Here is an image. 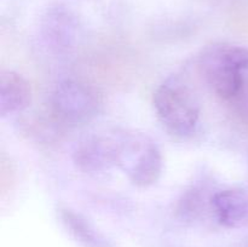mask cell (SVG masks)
Segmentation results:
<instances>
[{
	"label": "cell",
	"mask_w": 248,
	"mask_h": 247,
	"mask_svg": "<svg viewBox=\"0 0 248 247\" xmlns=\"http://www.w3.org/2000/svg\"><path fill=\"white\" fill-rule=\"evenodd\" d=\"M58 218L68 234L82 247H111L89 219L68 207L58 210Z\"/></svg>",
	"instance_id": "obj_9"
},
{
	"label": "cell",
	"mask_w": 248,
	"mask_h": 247,
	"mask_svg": "<svg viewBox=\"0 0 248 247\" xmlns=\"http://www.w3.org/2000/svg\"><path fill=\"white\" fill-rule=\"evenodd\" d=\"M121 131L92 133L82 138L73 152V161L85 173H97L118 167Z\"/></svg>",
	"instance_id": "obj_5"
},
{
	"label": "cell",
	"mask_w": 248,
	"mask_h": 247,
	"mask_svg": "<svg viewBox=\"0 0 248 247\" xmlns=\"http://www.w3.org/2000/svg\"><path fill=\"white\" fill-rule=\"evenodd\" d=\"M31 102L29 82L14 70H4L0 74V116L22 113Z\"/></svg>",
	"instance_id": "obj_8"
},
{
	"label": "cell",
	"mask_w": 248,
	"mask_h": 247,
	"mask_svg": "<svg viewBox=\"0 0 248 247\" xmlns=\"http://www.w3.org/2000/svg\"><path fill=\"white\" fill-rule=\"evenodd\" d=\"M153 104L160 123L178 137H189L200 120V106L186 84L177 77L162 82L153 94Z\"/></svg>",
	"instance_id": "obj_2"
},
{
	"label": "cell",
	"mask_w": 248,
	"mask_h": 247,
	"mask_svg": "<svg viewBox=\"0 0 248 247\" xmlns=\"http://www.w3.org/2000/svg\"><path fill=\"white\" fill-rule=\"evenodd\" d=\"M40 31L44 41L53 50L62 52L78 41L80 24L72 10L64 5H55L46 10L41 18Z\"/></svg>",
	"instance_id": "obj_6"
},
{
	"label": "cell",
	"mask_w": 248,
	"mask_h": 247,
	"mask_svg": "<svg viewBox=\"0 0 248 247\" xmlns=\"http://www.w3.org/2000/svg\"><path fill=\"white\" fill-rule=\"evenodd\" d=\"M210 210L218 224L236 229L248 224V193L240 188H227L212 194Z\"/></svg>",
	"instance_id": "obj_7"
},
{
	"label": "cell",
	"mask_w": 248,
	"mask_h": 247,
	"mask_svg": "<svg viewBox=\"0 0 248 247\" xmlns=\"http://www.w3.org/2000/svg\"><path fill=\"white\" fill-rule=\"evenodd\" d=\"M201 191L202 190L200 188H193L188 193L184 194L183 198L181 199L177 211L183 219L193 220L201 215L202 208L205 207L203 201L206 200Z\"/></svg>",
	"instance_id": "obj_10"
},
{
	"label": "cell",
	"mask_w": 248,
	"mask_h": 247,
	"mask_svg": "<svg viewBox=\"0 0 248 247\" xmlns=\"http://www.w3.org/2000/svg\"><path fill=\"white\" fill-rule=\"evenodd\" d=\"M50 103L55 118L67 125L90 123L101 109V99L96 90L75 79L58 82L51 94Z\"/></svg>",
	"instance_id": "obj_4"
},
{
	"label": "cell",
	"mask_w": 248,
	"mask_h": 247,
	"mask_svg": "<svg viewBox=\"0 0 248 247\" xmlns=\"http://www.w3.org/2000/svg\"><path fill=\"white\" fill-rule=\"evenodd\" d=\"M198 64L216 96L240 113L248 114V47L212 44L203 48Z\"/></svg>",
	"instance_id": "obj_1"
},
{
	"label": "cell",
	"mask_w": 248,
	"mask_h": 247,
	"mask_svg": "<svg viewBox=\"0 0 248 247\" xmlns=\"http://www.w3.org/2000/svg\"><path fill=\"white\" fill-rule=\"evenodd\" d=\"M118 167L138 188L156 183L164 170V157L156 143L143 133L121 131Z\"/></svg>",
	"instance_id": "obj_3"
}]
</instances>
